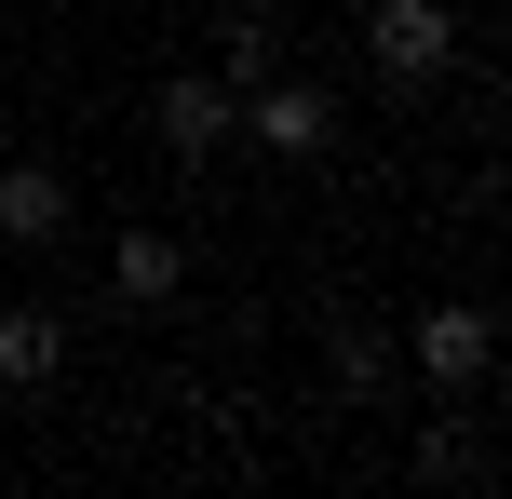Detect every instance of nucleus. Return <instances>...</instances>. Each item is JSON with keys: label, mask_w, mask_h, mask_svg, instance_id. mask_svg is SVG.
I'll use <instances>...</instances> for the list:
<instances>
[{"label": "nucleus", "mask_w": 512, "mask_h": 499, "mask_svg": "<svg viewBox=\"0 0 512 499\" xmlns=\"http://www.w3.org/2000/svg\"><path fill=\"white\" fill-rule=\"evenodd\" d=\"M176 243H162V230H122V243H108V284H122V297H176Z\"/></svg>", "instance_id": "nucleus-7"}, {"label": "nucleus", "mask_w": 512, "mask_h": 499, "mask_svg": "<svg viewBox=\"0 0 512 499\" xmlns=\"http://www.w3.org/2000/svg\"><path fill=\"white\" fill-rule=\"evenodd\" d=\"M149 122H162V149H176V162H203L216 135H230V81H162Z\"/></svg>", "instance_id": "nucleus-3"}, {"label": "nucleus", "mask_w": 512, "mask_h": 499, "mask_svg": "<svg viewBox=\"0 0 512 499\" xmlns=\"http://www.w3.org/2000/svg\"><path fill=\"white\" fill-rule=\"evenodd\" d=\"M54 365H68V324H54V311H0V378H14V392H41Z\"/></svg>", "instance_id": "nucleus-5"}, {"label": "nucleus", "mask_w": 512, "mask_h": 499, "mask_svg": "<svg viewBox=\"0 0 512 499\" xmlns=\"http://www.w3.org/2000/svg\"><path fill=\"white\" fill-rule=\"evenodd\" d=\"M256 135H270V149H324V135H337V108L310 95V81H270V95H256Z\"/></svg>", "instance_id": "nucleus-6"}, {"label": "nucleus", "mask_w": 512, "mask_h": 499, "mask_svg": "<svg viewBox=\"0 0 512 499\" xmlns=\"http://www.w3.org/2000/svg\"><path fill=\"white\" fill-rule=\"evenodd\" d=\"M68 230V176H54V162H14V176H0V243H54Z\"/></svg>", "instance_id": "nucleus-4"}, {"label": "nucleus", "mask_w": 512, "mask_h": 499, "mask_svg": "<svg viewBox=\"0 0 512 499\" xmlns=\"http://www.w3.org/2000/svg\"><path fill=\"white\" fill-rule=\"evenodd\" d=\"M418 473H445V486H472V473H486V446H472V432H418Z\"/></svg>", "instance_id": "nucleus-8"}, {"label": "nucleus", "mask_w": 512, "mask_h": 499, "mask_svg": "<svg viewBox=\"0 0 512 499\" xmlns=\"http://www.w3.org/2000/svg\"><path fill=\"white\" fill-rule=\"evenodd\" d=\"M364 54H378L391 81H445V54H459V27H445V0H378V27H364Z\"/></svg>", "instance_id": "nucleus-2"}, {"label": "nucleus", "mask_w": 512, "mask_h": 499, "mask_svg": "<svg viewBox=\"0 0 512 499\" xmlns=\"http://www.w3.org/2000/svg\"><path fill=\"white\" fill-rule=\"evenodd\" d=\"M418 378H432V392H472V378H486L499 365V324L486 311H472V297H432V311H418Z\"/></svg>", "instance_id": "nucleus-1"}]
</instances>
